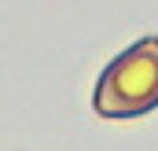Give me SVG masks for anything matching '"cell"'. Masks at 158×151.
Listing matches in <instances>:
<instances>
[{
    "instance_id": "cell-1",
    "label": "cell",
    "mask_w": 158,
    "mask_h": 151,
    "mask_svg": "<svg viewBox=\"0 0 158 151\" xmlns=\"http://www.w3.org/2000/svg\"><path fill=\"white\" fill-rule=\"evenodd\" d=\"M92 107L103 118H136L158 107V37H140L99 74Z\"/></svg>"
}]
</instances>
